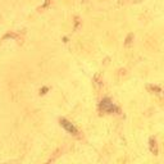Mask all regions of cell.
I'll return each mask as SVG.
<instances>
[{"mask_svg":"<svg viewBox=\"0 0 164 164\" xmlns=\"http://www.w3.org/2000/svg\"><path fill=\"white\" fill-rule=\"evenodd\" d=\"M101 108L104 109V110H106V112H113V110H114L113 103H110L108 99H106V100H104V101H101Z\"/></svg>","mask_w":164,"mask_h":164,"instance_id":"cell-2","label":"cell"},{"mask_svg":"<svg viewBox=\"0 0 164 164\" xmlns=\"http://www.w3.org/2000/svg\"><path fill=\"white\" fill-rule=\"evenodd\" d=\"M62 126L64 127V128L68 131V132H71V133H73V135H76L77 133V130H76V127L72 124V123H69L68 120H65V119H63L62 120Z\"/></svg>","mask_w":164,"mask_h":164,"instance_id":"cell-1","label":"cell"}]
</instances>
